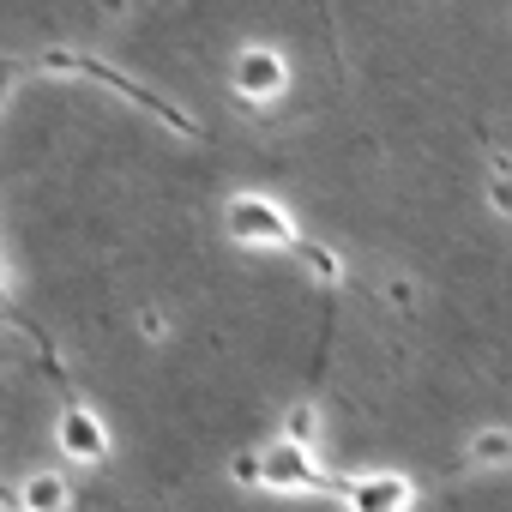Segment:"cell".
Segmentation results:
<instances>
[{
  "label": "cell",
  "mask_w": 512,
  "mask_h": 512,
  "mask_svg": "<svg viewBox=\"0 0 512 512\" xmlns=\"http://www.w3.org/2000/svg\"><path fill=\"white\" fill-rule=\"evenodd\" d=\"M494 205L512 211V181H506V169H500V181H494Z\"/></svg>",
  "instance_id": "obj_12"
},
{
  "label": "cell",
  "mask_w": 512,
  "mask_h": 512,
  "mask_svg": "<svg viewBox=\"0 0 512 512\" xmlns=\"http://www.w3.org/2000/svg\"><path fill=\"white\" fill-rule=\"evenodd\" d=\"M229 476H235V482H253V488H260V452H241V458L229 464Z\"/></svg>",
  "instance_id": "obj_11"
},
{
  "label": "cell",
  "mask_w": 512,
  "mask_h": 512,
  "mask_svg": "<svg viewBox=\"0 0 512 512\" xmlns=\"http://www.w3.org/2000/svg\"><path fill=\"white\" fill-rule=\"evenodd\" d=\"M296 253L308 260V272H314L320 284H338V278H344V260H338V253H326V247H308V241H296Z\"/></svg>",
  "instance_id": "obj_8"
},
{
  "label": "cell",
  "mask_w": 512,
  "mask_h": 512,
  "mask_svg": "<svg viewBox=\"0 0 512 512\" xmlns=\"http://www.w3.org/2000/svg\"><path fill=\"white\" fill-rule=\"evenodd\" d=\"M338 500L350 512H410L416 506V482L404 470H362V476H344Z\"/></svg>",
  "instance_id": "obj_4"
},
{
  "label": "cell",
  "mask_w": 512,
  "mask_h": 512,
  "mask_svg": "<svg viewBox=\"0 0 512 512\" xmlns=\"http://www.w3.org/2000/svg\"><path fill=\"white\" fill-rule=\"evenodd\" d=\"M464 452H470L476 470H512V428H500V422L494 428H476Z\"/></svg>",
  "instance_id": "obj_7"
},
{
  "label": "cell",
  "mask_w": 512,
  "mask_h": 512,
  "mask_svg": "<svg viewBox=\"0 0 512 512\" xmlns=\"http://www.w3.org/2000/svg\"><path fill=\"white\" fill-rule=\"evenodd\" d=\"M284 434L302 440V446H314V440H320V410H314V404H296L290 422H284Z\"/></svg>",
  "instance_id": "obj_9"
},
{
  "label": "cell",
  "mask_w": 512,
  "mask_h": 512,
  "mask_svg": "<svg viewBox=\"0 0 512 512\" xmlns=\"http://www.w3.org/2000/svg\"><path fill=\"white\" fill-rule=\"evenodd\" d=\"M260 488H272V494H338L344 482L320 470L314 446L278 434L272 446H260Z\"/></svg>",
  "instance_id": "obj_2"
},
{
  "label": "cell",
  "mask_w": 512,
  "mask_h": 512,
  "mask_svg": "<svg viewBox=\"0 0 512 512\" xmlns=\"http://www.w3.org/2000/svg\"><path fill=\"white\" fill-rule=\"evenodd\" d=\"M55 446H61V458H73V464H109V428H103V416L91 410V404H67L61 416H55Z\"/></svg>",
  "instance_id": "obj_5"
},
{
  "label": "cell",
  "mask_w": 512,
  "mask_h": 512,
  "mask_svg": "<svg viewBox=\"0 0 512 512\" xmlns=\"http://www.w3.org/2000/svg\"><path fill=\"white\" fill-rule=\"evenodd\" d=\"M223 235L235 241V247H296L302 235H296V217L272 199V193H229V205H223Z\"/></svg>",
  "instance_id": "obj_1"
},
{
  "label": "cell",
  "mask_w": 512,
  "mask_h": 512,
  "mask_svg": "<svg viewBox=\"0 0 512 512\" xmlns=\"http://www.w3.org/2000/svg\"><path fill=\"white\" fill-rule=\"evenodd\" d=\"M19 512H73V482L61 470H31L19 482Z\"/></svg>",
  "instance_id": "obj_6"
},
{
  "label": "cell",
  "mask_w": 512,
  "mask_h": 512,
  "mask_svg": "<svg viewBox=\"0 0 512 512\" xmlns=\"http://www.w3.org/2000/svg\"><path fill=\"white\" fill-rule=\"evenodd\" d=\"M229 91H235L241 103H278V97L290 91V61H284V49H272V43L235 49V61H229Z\"/></svg>",
  "instance_id": "obj_3"
},
{
  "label": "cell",
  "mask_w": 512,
  "mask_h": 512,
  "mask_svg": "<svg viewBox=\"0 0 512 512\" xmlns=\"http://www.w3.org/2000/svg\"><path fill=\"white\" fill-rule=\"evenodd\" d=\"M139 332H145V344H163V338H169V320H163V308H145V314H139Z\"/></svg>",
  "instance_id": "obj_10"
}]
</instances>
